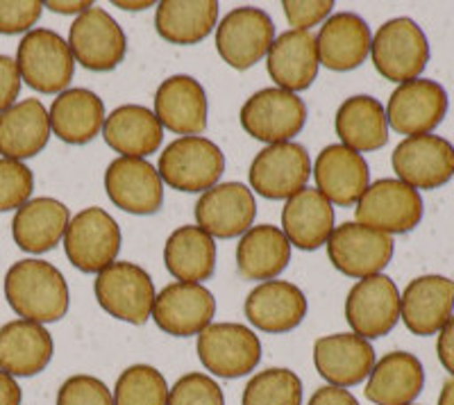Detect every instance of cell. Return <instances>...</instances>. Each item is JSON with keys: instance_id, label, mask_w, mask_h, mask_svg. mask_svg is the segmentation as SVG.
Returning a JSON list of instances; mask_svg holds the SVG:
<instances>
[{"instance_id": "obj_41", "label": "cell", "mask_w": 454, "mask_h": 405, "mask_svg": "<svg viewBox=\"0 0 454 405\" xmlns=\"http://www.w3.org/2000/svg\"><path fill=\"white\" fill-rule=\"evenodd\" d=\"M166 405H225L221 385L207 374H186L168 390Z\"/></svg>"}, {"instance_id": "obj_28", "label": "cell", "mask_w": 454, "mask_h": 405, "mask_svg": "<svg viewBox=\"0 0 454 405\" xmlns=\"http://www.w3.org/2000/svg\"><path fill=\"white\" fill-rule=\"evenodd\" d=\"M423 387V362L407 351H391L375 362L364 394L375 405H411Z\"/></svg>"}, {"instance_id": "obj_18", "label": "cell", "mask_w": 454, "mask_h": 405, "mask_svg": "<svg viewBox=\"0 0 454 405\" xmlns=\"http://www.w3.org/2000/svg\"><path fill=\"white\" fill-rule=\"evenodd\" d=\"M105 192L116 208L139 217L160 212L164 202L160 173L141 157H116L105 171Z\"/></svg>"}, {"instance_id": "obj_44", "label": "cell", "mask_w": 454, "mask_h": 405, "mask_svg": "<svg viewBox=\"0 0 454 405\" xmlns=\"http://www.w3.org/2000/svg\"><path fill=\"white\" fill-rule=\"evenodd\" d=\"M284 16L294 30L309 32L318 23L327 21V16L334 10L332 0H284Z\"/></svg>"}, {"instance_id": "obj_9", "label": "cell", "mask_w": 454, "mask_h": 405, "mask_svg": "<svg viewBox=\"0 0 454 405\" xmlns=\"http://www.w3.org/2000/svg\"><path fill=\"white\" fill-rule=\"evenodd\" d=\"M198 358L218 378H241L257 369L262 342L243 323H209L198 335Z\"/></svg>"}, {"instance_id": "obj_49", "label": "cell", "mask_w": 454, "mask_h": 405, "mask_svg": "<svg viewBox=\"0 0 454 405\" xmlns=\"http://www.w3.org/2000/svg\"><path fill=\"white\" fill-rule=\"evenodd\" d=\"M43 7H48L51 12H57V14H84L87 10H91L93 3L89 0H71V3H57V0H48L43 3Z\"/></svg>"}, {"instance_id": "obj_3", "label": "cell", "mask_w": 454, "mask_h": 405, "mask_svg": "<svg viewBox=\"0 0 454 405\" xmlns=\"http://www.w3.org/2000/svg\"><path fill=\"white\" fill-rule=\"evenodd\" d=\"M371 58L377 73L391 83H409L420 78L429 62V44L425 32L413 19L397 16L375 32Z\"/></svg>"}, {"instance_id": "obj_38", "label": "cell", "mask_w": 454, "mask_h": 405, "mask_svg": "<svg viewBox=\"0 0 454 405\" xmlns=\"http://www.w3.org/2000/svg\"><path fill=\"white\" fill-rule=\"evenodd\" d=\"M241 405H302V380L282 367L259 371L243 387Z\"/></svg>"}, {"instance_id": "obj_2", "label": "cell", "mask_w": 454, "mask_h": 405, "mask_svg": "<svg viewBox=\"0 0 454 405\" xmlns=\"http://www.w3.org/2000/svg\"><path fill=\"white\" fill-rule=\"evenodd\" d=\"M225 171V155L207 137H180L160 155L157 173L177 192L196 194L216 187Z\"/></svg>"}, {"instance_id": "obj_26", "label": "cell", "mask_w": 454, "mask_h": 405, "mask_svg": "<svg viewBox=\"0 0 454 405\" xmlns=\"http://www.w3.org/2000/svg\"><path fill=\"white\" fill-rule=\"evenodd\" d=\"M318 51L311 32L289 30L275 36L266 55V68L278 89L284 91H305L318 75Z\"/></svg>"}, {"instance_id": "obj_14", "label": "cell", "mask_w": 454, "mask_h": 405, "mask_svg": "<svg viewBox=\"0 0 454 405\" xmlns=\"http://www.w3.org/2000/svg\"><path fill=\"white\" fill-rule=\"evenodd\" d=\"M346 322L364 339L388 335L400 322V291L384 274L368 275L352 285L346 298Z\"/></svg>"}, {"instance_id": "obj_11", "label": "cell", "mask_w": 454, "mask_h": 405, "mask_svg": "<svg viewBox=\"0 0 454 405\" xmlns=\"http://www.w3.org/2000/svg\"><path fill=\"white\" fill-rule=\"evenodd\" d=\"M393 237L368 226L346 221L327 239V258L348 278H368L382 274L393 260Z\"/></svg>"}, {"instance_id": "obj_23", "label": "cell", "mask_w": 454, "mask_h": 405, "mask_svg": "<svg viewBox=\"0 0 454 405\" xmlns=\"http://www.w3.org/2000/svg\"><path fill=\"white\" fill-rule=\"evenodd\" d=\"M155 116L161 128L184 137H200L207 128L209 105L202 84L192 75H170L157 87Z\"/></svg>"}, {"instance_id": "obj_48", "label": "cell", "mask_w": 454, "mask_h": 405, "mask_svg": "<svg viewBox=\"0 0 454 405\" xmlns=\"http://www.w3.org/2000/svg\"><path fill=\"white\" fill-rule=\"evenodd\" d=\"M23 392L10 374L0 369V405H21Z\"/></svg>"}, {"instance_id": "obj_16", "label": "cell", "mask_w": 454, "mask_h": 405, "mask_svg": "<svg viewBox=\"0 0 454 405\" xmlns=\"http://www.w3.org/2000/svg\"><path fill=\"white\" fill-rule=\"evenodd\" d=\"M384 112L397 135H432L448 115V91L436 80H409L393 91Z\"/></svg>"}, {"instance_id": "obj_50", "label": "cell", "mask_w": 454, "mask_h": 405, "mask_svg": "<svg viewBox=\"0 0 454 405\" xmlns=\"http://www.w3.org/2000/svg\"><path fill=\"white\" fill-rule=\"evenodd\" d=\"M114 5L121 7V10L125 12H144L148 10V7H155V3H150V0H145V3H123V0H114Z\"/></svg>"}, {"instance_id": "obj_8", "label": "cell", "mask_w": 454, "mask_h": 405, "mask_svg": "<svg viewBox=\"0 0 454 405\" xmlns=\"http://www.w3.org/2000/svg\"><path fill=\"white\" fill-rule=\"evenodd\" d=\"M241 128L263 144H284L302 132L307 123V105L298 94L270 87L259 89L241 107Z\"/></svg>"}, {"instance_id": "obj_40", "label": "cell", "mask_w": 454, "mask_h": 405, "mask_svg": "<svg viewBox=\"0 0 454 405\" xmlns=\"http://www.w3.org/2000/svg\"><path fill=\"white\" fill-rule=\"evenodd\" d=\"M35 192V176L23 162L0 157V212L19 210Z\"/></svg>"}, {"instance_id": "obj_33", "label": "cell", "mask_w": 454, "mask_h": 405, "mask_svg": "<svg viewBox=\"0 0 454 405\" xmlns=\"http://www.w3.org/2000/svg\"><path fill=\"white\" fill-rule=\"evenodd\" d=\"M103 137L121 157H148L160 151L164 128L155 112L144 105H121L105 119Z\"/></svg>"}, {"instance_id": "obj_42", "label": "cell", "mask_w": 454, "mask_h": 405, "mask_svg": "<svg viewBox=\"0 0 454 405\" xmlns=\"http://www.w3.org/2000/svg\"><path fill=\"white\" fill-rule=\"evenodd\" d=\"M57 405H114V396L100 378L78 374L64 380L57 392Z\"/></svg>"}, {"instance_id": "obj_21", "label": "cell", "mask_w": 454, "mask_h": 405, "mask_svg": "<svg viewBox=\"0 0 454 405\" xmlns=\"http://www.w3.org/2000/svg\"><path fill=\"white\" fill-rule=\"evenodd\" d=\"M314 178L318 192L339 208H352L359 202L371 185L368 162L362 153L350 151L343 144L323 148L314 164Z\"/></svg>"}, {"instance_id": "obj_6", "label": "cell", "mask_w": 454, "mask_h": 405, "mask_svg": "<svg viewBox=\"0 0 454 405\" xmlns=\"http://www.w3.org/2000/svg\"><path fill=\"white\" fill-rule=\"evenodd\" d=\"M62 242L64 253L75 269L98 275L116 262L123 234L112 214L103 208H87L71 218Z\"/></svg>"}, {"instance_id": "obj_35", "label": "cell", "mask_w": 454, "mask_h": 405, "mask_svg": "<svg viewBox=\"0 0 454 405\" xmlns=\"http://www.w3.org/2000/svg\"><path fill=\"white\" fill-rule=\"evenodd\" d=\"M291 260V244L282 228L253 226L237 246V269L246 281H275Z\"/></svg>"}, {"instance_id": "obj_52", "label": "cell", "mask_w": 454, "mask_h": 405, "mask_svg": "<svg viewBox=\"0 0 454 405\" xmlns=\"http://www.w3.org/2000/svg\"><path fill=\"white\" fill-rule=\"evenodd\" d=\"M411 405H413V403H411Z\"/></svg>"}, {"instance_id": "obj_32", "label": "cell", "mask_w": 454, "mask_h": 405, "mask_svg": "<svg viewBox=\"0 0 454 405\" xmlns=\"http://www.w3.org/2000/svg\"><path fill=\"white\" fill-rule=\"evenodd\" d=\"M282 233L291 246L300 250H316L327 244L334 233V208L318 189H302L282 210Z\"/></svg>"}, {"instance_id": "obj_47", "label": "cell", "mask_w": 454, "mask_h": 405, "mask_svg": "<svg viewBox=\"0 0 454 405\" xmlns=\"http://www.w3.org/2000/svg\"><path fill=\"white\" fill-rule=\"evenodd\" d=\"M307 405H359L355 394H350L343 387H334V385H325L320 390L314 392Z\"/></svg>"}, {"instance_id": "obj_5", "label": "cell", "mask_w": 454, "mask_h": 405, "mask_svg": "<svg viewBox=\"0 0 454 405\" xmlns=\"http://www.w3.org/2000/svg\"><path fill=\"white\" fill-rule=\"evenodd\" d=\"M96 301L109 317L144 326L155 306V285L148 271L132 262H114L100 271L93 282Z\"/></svg>"}, {"instance_id": "obj_29", "label": "cell", "mask_w": 454, "mask_h": 405, "mask_svg": "<svg viewBox=\"0 0 454 405\" xmlns=\"http://www.w3.org/2000/svg\"><path fill=\"white\" fill-rule=\"evenodd\" d=\"M71 212L57 198H32L16 210L12 221V237L26 253H48L64 239Z\"/></svg>"}, {"instance_id": "obj_15", "label": "cell", "mask_w": 454, "mask_h": 405, "mask_svg": "<svg viewBox=\"0 0 454 405\" xmlns=\"http://www.w3.org/2000/svg\"><path fill=\"white\" fill-rule=\"evenodd\" d=\"M397 180L413 189H439L454 176V146L439 135L407 137L391 155Z\"/></svg>"}, {"instance_id": "obj_24", "label": "cell", "mask_w": 454, "mask_h": 405, "mask_svg": "<svg viewBox=\"0 0 454 405\" xmlns=\"http://www.w3.org/2000/svg\"><path fill=\"white\" fill-rule=\"evenodd\" d=\"M243 310L248 322L263 333H291L305 322L307 297L294 282L266 281L250 291Z\"/></svg>"}, {"instance_id": "obj_31", "label": "cell", "mask_w": 454, "mask_h": 405, "mask_svg": "<svg viewBox=\"0 0 454 405\" xmlns=\"http://www.w3.org/2000/svg\"><path fill=\"white\" fill-rule=\"evenodd\" d=\"M105 103L98 94L89 89H67L57 96L48 112L51 132L73 146H84L93 141L103 131Z\"/></svg>"}, {"instance_id": "obj_43", "label": "cell", "mask_w": 454, "mask_h": 405, "mask_svg": "<svg viewBox=\"0 0 454 405\" xmlns=\"http://www.w3.org/2000/svg\"><path fill=\"white\" fill-rule=\"evenodd\" d=\"M43 3L39 0H0V35L30 32L42 19Z\"/></svg>"}, {"instance_id": "obj_36", "label": "cell", "mask_w": 454, "mask_h": 405, "mask_svg": "<svg viewBox=\"0 0 454 405\" xmlns=\"http://www.w3.org/2000/svg\"><path fill=\"white\" fill-rule=\"evenodd\" d=\"M164 265L176 281L200 285L216 269V242L198 226H182L166 239Z\"/></svg>"}, {"instance_id": "obj_27", "label": "cell", "mask_w": 454, "mask_h": 405, "mask_svg": "<svg viewBox=\"0 0 454 405\" xmlns=\"http://www.w3.org/2000/svg\"><path fill=\"white\" fill-rule=\"evenodd\" d=\"M51 333L42 323L16 319L0 328V369L12 378H30L42 374L52 360Z\"/></svg>"}, {"instance_id": "obj_51", "label": "cell", "mask_w": 454, "mask_h": 405, "mask_svg": "<svg viewBox=\"0 0 454 405\" xmlns=\"http://www.w3.org/2000/svg\"><path fill=\"white\" fill-rule=\"evenodd\" d=\"M439 405H454V378L445 380L443 390H441Z\"/></svg>"}, {"instance_id": "obj_1", "label": "cell", "mask_w": 454, "mask_h": 405, "mask_svg": "<svg viewBox=\"0 0 454 405\" xmlns=\"http://www.w3.org/2000/svg\"><path fill=\"white\" fill-rule=\"evenodd\" d=\"M5 298L26 322L55 323L67 317L68 285L62 271L43 260H21L7 269Z\"/></svg>"}, {"instance_id": "obj_7", "label": "cell", "mask_w": 454, "mask_h": 405, "mask_svg": "<svg viewBox=\"0 0 454 405\" xmlns=\"http://www.w3.org/2000/svg\"><path fill=\"white\" fill-rule=\"evenodd\" d=\"M423 212V196L419 189L409 187L395 178H382L368 185L359 198L355 221L391 237L411 233L420 224Z\"/></svg>"}, {"instance_id": "obj_13", "label": "cell", "mask_w": 454, "mask_h": 405, "mask_svg": "<svg viewBox=\"0 0 454 405\" xmlns=\"http://www.w3.org/2000/svg\"><path fill=\"white\" fill-rule=\"evenodd\" d=\"M73 60L96 73L114 71L125 60L128 39L109 12L91 7L73 21L68 32Z\"/></svg>"}, {"instance_id": "obj_20", "label": "cell", "mask_w": 454, "mask_h": 405, "mask_svg": "<svg viewBox=\"0 0 454 405\" xmlns=\"http://www.w3.org/2000/svg\"><path fill=\"white\" fill-rule=\"evenodd\" d=\"M454 312V281L439 274L413 278L400 294V319L419 338L436 335Z\"/></svg>"}, {"instance_id": "obj_25", "label": "cell", "mask_w": 454, "mask_h": 405, "mask_svg": "<svg viewBox=\"0 0 454 405\" xmlns=\"http://www.w3.org/2000/svg\"><path fill=\"white\" fill-rule=\"evenodd\" d=\"M371 28L355 12L332 14L316 35L318 62L330 71H352L371 55Z\"/></svg>"}, {"instance_id": "obj_34", "label": "cell", "mask_w": 454, "mask_h": 405, "mask_svg": "<svg viewBox=\"0 0 454 405\" xmlns=\"http://www.w3.org/2000/svg\"><path fill=\"white\" fill-rule=\"evenodd\" d=\"M334 128L343 146L356 153L384 148L388 141V121L382 103L372 96H350L336 109Z\"/></svg>"}, {"instance_id": "obj_37", "label": "cell", "mask_w": 454, "mask_h": 405, "mask_svg": "<svg viewBox=\"0 0 454 405\" xmlns=\"http://www.w3.org/2000/svg\"><path fill=\"white\" fill-rule=\"evenodd\" d=\"M216 0H161L157 3V35L176 46H193L212 35L218 21Z\"/></svg>"}, {"instance_id": "obj_10", "label": "cell", "mask_w": 454, "mask_h": 405, "mask_svg": "<svg viewBox=\"0 0 454 405\" xmlns=\"http://www.w3.org/2000/svg\"><path fill=\"white\" fill-rule=\"evenodd\" d=\"M275 42L273 19L259 7H237L216 26V51L237 71L262 62Z\"/></svg>"}, {"instance_id": "obj_4", "label": "cell", "mask_w": 454, "mask_h": 405, "mask_svg": "<svg viewBox=\"0 0 454 405\" xmlns=\"http://www.w3.org/2000/svg\"><path fill=\"white\" fill-rule=\"evenodd\" d=\"M16 67L21 80L39 94H62L75 73V60L57 32L36 28L30 30L19 44Z\"/></svg>"}, {"instance_id": "obj_45", "label": "cell", "mask_w": 454, "mask_h": 405, "mask_svg": "<svg viewBox=\"0 0 454 405\" xmlns=\"http://www.w3.org/2000/svg\"><path fill=\"white\" fill-rule=\"evenodd\" d=\"M21 73L16 67V60L0 55V115L16 105L19 91H21Z\"/></svg>"}, {"instance_id": "obj_39", "label": "cell", "mask_w": 454, "mask_h": 405, "mask_svg": "<svg viewBox=\"0 0 454 405\" xmlns=\"http://www.w3.org/2000/svg\"><path fill=\"white\" fill-rule=\"evenodd\" d=\"M114 405H166L168 385L164 374L150 364H132L116 380Z\"/></svg>"}, {"instance_id": "obj_30", "label": "cell", "mask_w": 454, "mask_h": 405, "mask_svg": "<svg viewBox=\"0 0 454 405\" xmlns=\"http://www.w3.org/2000/svg\"><path fill=\"white\" fill-rule=\"evenodd\" d=\"M51 139L48 109L39 99H26L0 115V155L5 160H30Z\"/></svg>"}, {"instance_id": "obj_17", "label": "cell", "mask_w": 454, "mask_h": 405, "mask_svg": "<svg viewBox=\"0 0 454 405\" xmlns=\"http://www.w3.org/2000/svg\"><path fill=\"white\" fill-rule=\"evenodd\" d=\"M216 314V298L205 285L170 282L155 297L150 319L173 338L200 335Z\"/></svg>"}, {"instance_id": "obj_19", "label": "cell", "mask_w": 454, "mask_h": 405, "mask_svg": "<svg viewBox=\"0 0 454 405\" xmlns=\"http://www.w3.org/2000/svg\"><path fill=\"white\" fill-rule=\"evenodd\" d=\"M257 202L243 182H223L207 189L196 202L198 228L218 239L241 237L253 228Z\"/></svg>"}, {"instance_id": "obj_46", "label": "cell", "mask_w": 454, "mask_h": 405, "mask_svg": "<svg viewBox=\"0 0 454 405\" xmlns=\"http://www.w3.org/2000/svg\"><path fill=\"white\" fill-rule=\"evenodd\" d=\"M436 353H439V360H441V364L445 367V371H450L454 378V314L450 317V322L439 330V339H436Z\"/></svg>"}, {"instance_id": "obj_12", "label": "cell", "mask_w": 454, "mask_h": 405, "mask_svg": "<svg viewBox=\"0 0 454 405\" xmlns=\"http://www.w3.org/2000/svg\"><path fill=\"white\" fill-rule=\"evenodd\" d=\"M250 187L269 201H289L307 187L311 178V160L305 146L295 141L266 146L250 164Z\"/></svg>"}, {"instance_id": "obj_22", "label": "cell", "mask_w": 454, "mask_h": 405, "mask_svg": "<svg viewBox=\"0 0 454 405\" xmlns=\"http://www.w3.org/2000/svg\"><path fill=\"white\" fill-rule=\"evenodd\" d=\"M375 348L355 333L325 335L314 342V364L318 374L334 387H355L371 376Z\"/></svg>"}]
</instances>
